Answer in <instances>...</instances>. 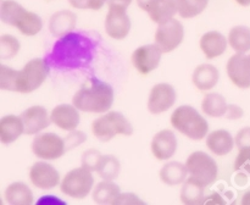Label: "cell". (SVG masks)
<instances>
[{
	"label": "cell",
	"instance_id": "1",
	"mask_svg": "<svg viewBox=\"0 0 250 205\" xmlns=\"http://www.w3.org/2000/svg\"><path fill=\"white\" fill-rule=\"evenodd\" d=\"M95 46V41L88 36L71 32L54 44L46 62L50 67L62 71L87 67L93 61Z\"/></svg>",
	"mask_w": 250,
	"mask_h": 205
},
{
	"label": "cell",
	"instance_id": "2",
	"mask_svg": "<svg viewBox=\"0 0 250 205\" xmlns=\"http://www.w3.org/2000/svg\"><path fill=\"white\" fill-rule=\"evenodd\" d=\"M114 102V89L106 82L92 77L89 83L82 85L72 98V104L80 111L104 114Z\"/></svg>",
	"mask_w": 250,
	"mask_h": 205
},
{
	"label": "cell",
	"instance_id": "3",
	"mask_svg": "<svg viewBox=\"0 0 250 205\" xmlns=\"http://www.w3.org/2000/svg\"><path fill=\"white\" fill-rule=\"evenodd\" d=\"M0 19L15 27L23 36L33 37L43 28V20L36 12L28 11L15 0H4L0 5Z\"/></svg>",
	"mask_w": 250,
	"mask_h": 205
},
{
	"label": "cell",
	"instance_id": "4",
	"mask_svg": "<svg viewBox=\"0 0 250 205\" xmlns=\"http://www.w3.org/2000/svg\"><path fill=\"white\" fill-rule=\"evenodd\" d=\"M171 124L192 141H202L209 133V123L190 105H181L171 115Z\"/></svg>",
	"mask_w": 250,
	"mask_h": 205
},
{
	"label": "cell",
	"instance_id": "5",
	"mask_svg": "<svg viewBox=\"0 0 250 205\" xmlns=\"http://www.w3.org/2000/svg\"><path fill=\"white\" fill-rule=\"evenodd\" d=\"M92 132L100 142H109L117 134L132 136L133 126L119 111H107L92 122Z\"/></svg>",
	"mask_w": 250,
	"mask_h": 205
},
{
	"label": "cell",
	"instance_id": "6",
	"mask_svg": "<svg viewBox=\"0 0 250 205\" xmlns=\"http://www.w3.org/2000/svg\"><path fill=\"white\" fill-rule=\"evenodd\" d=\"M49 63L44 59H32L24 65L21 71L17 72L16 92L32 93L38 89L49 75Z\"/></svg>",
	"mask_w": 250,
	"mask_h": 205
},
{
	"label": "cell",
	"instance_id": "7",
	"mask_svg": "<svg viewBox=\"0 0 250 205\" xmlns=\"http://www.w3.org/2000/svg\"><path fill=\"white\" fill-rule=\"evenodd\" d=\"M94 187V177L88 168L76 167L68 171L61 180L60 190L73 199H84Z\"/></svg>",
	"mask_w": 250,
	"mask_h": 205
},
{
	"label": "cell",
	"instance_id": "8",
	"mask_svg": "<svg viewBox=\"0 0 250 205\" xmlns=\"http://www.w3.org/2000/svg\"><path fill=\"white\" fill-rule=\"evenodd\" d=\"M188 173L204 185H209L216 181L219 175L217 164L209 154L205 151H194L188 156L186 161Z\"/></svg>",
	"mask_w": 250,
	"mask_h": 205
},
{
	"label": "cell",
	"instance_id": "9",
	"mask_svg": "<svg viewBox=\"0 0 250 205\" xmlns=\"http://www.w3.org/2000/svg\"><path fill=\"white\" fill-rule=\"evenodd\" d=\"M32 151L42 160H56L67 151L65 139L53 132L36 134L32 142Z\"/></svg>",
	"mask_w": 250,
	"mask_h": 205
},
{
	"label": "cell",
	"instance_id": "10",
	"mask_svg": "<svg viewBox=\"0 0 250 205\" xmlns=\"http://www.w3.org/2000/svg\"><path fill=\"white\" fill-rule=\"evenodd\" d=\"M185 38L183 24L175 17L163 22L155 32V43L160 46L163 53H171L175 50Z\"/></svg>",
	"mask_w": 250,
	"mask_h": 205
},
{
	"label": "cell",
	"instance_id": "11",
	"mask_svg": "<svg viewBox=\"0 0 250 205\" xmlns=\"http://www.w3.org/2000/svg\"><path fill=\"white\" fill-rule=\"evenodd\" d=\"M131 31V19L126 7L109 5V11L105 17V32L107 36L116 41H122Z\"/></svg>",
	"mask_w": 250,
	"mask_h": 205
},
{
	"label": "cell",
	"instance_id": "12",
	"mask_svg": "<svg viewBox=\"0 0 250 205\" xmlns=\"http://www.w3.org/2000/svg\"><path fill=\"white\" fill-rule=\"evenodd\" d=\"M163 50L156 43L146 44L137 48L131 56L134 68L142 75H149L159 66Z\"/></svg>",
	"mask_w": 250,
	"mask_h": 205
},
{
	"label": "cell",
	"instance_id": "13",
	"mask_svg": "<svg viewBox=\"0 0 250 205\" xmlns=\"http://www.w3.org/2000/svg\"><path fill=\"white\" fill-rule=\"evenodd\" d=\"M176 94L175 88L168 83H158L150 90L148 99V110L150 114L159 115L166 112L175 105Z\"/></svg>",
	"mask_w": 250,
	"mask_h": 205
},
{
	"label": "cell",
	"instance_id": "14",
	"mask_svg": "<svg viewBox=\"0 0 250 205\" xmlns=\"http://www.w3.org/2000/svg\"><path fill=\"white\" fill-rule=\"evenodd\" d=\"M227 76L236 87L250 88V58L244 53H236L227 61Z\"/></svg>",
	"mask_w": 250,
	"mask_h": 205
},
{
	"label": "cell",
	"instance_id": "15",
	"mask_svg": "<svg viewBox=\"0 0 250 205\" xmlns=\"http://www.w3.org/2000/svg\"><path fill=\"white\" fill-rule=\"evenodd\" d=\"M29 180L39 189H51L61 183L59 171L45 161H38L29 168Z\"/></svg>",
	"mask_w": 250,
	"mask_h": 205
},
{
	"label": "cell",
	"instance_id": "16",
	"mask_svg": "<svg viewBox=\"0 0 250 205\" xmlns=\"http://www.w3.org/2000/svg\"><path fill=\"white\" fill-rule=\"evenodd\" d=\"M154 158L160 161L168 160L177 151V138L171 129H163L153 137L150 144Z\"/></svg>",
	"mask_w": 250,
	"mask_h": 205
},
{
	"label": "cell",
	"instance_id": "17",
	"mask_svg": "<svg viewBox=\"0 0 250 205\" xmlns=\"http://www.w3.org/2000/svg\"><path fill=\"white\" fill-rule=\"evenodd\" d=\"M21 117L24 124V134L28 136L38 134L51 123L48 111L41 105H34L26 109L21 114Z\"/></svg>",
	"mask_w": 250,
	"mask_h": 205
},
{
	"label": "cell",
	"instance_id": "18",
	"mask_svg": "<svg viewBox=\"0 0 250 205\" xmlns=\"http://www.w3.org/2000/svg\"><path fill=\"white\" fill-rule=\"evenodd\" d=\"M80 110L75 105L60 104L56 105L50 112V120L56 127L63 131H75L81 121Z\"/></svg>",
	"mask_w": 250,
	"mask_h": 205
},
{
	"label": "cell",
	"instance_id": "19",
	"mask_svg": "<svg viewBox=\"0 0 250 205\" xmlns=\"http://www.w3.org/2000/svg\"><path fill=\"white\" fill-rule=\"evenodd\" d=\"M77 16L70 10H61L51 15L49 20V31L56 38L66 36L75 29Z\"/></svg>",
	"mask_w": 250,
	"mask_h": 205
},
{
	"label": "cell",
	"instance_id": "20",
	"mask_svg": "<svg viewBox=\"0 0 250 205\" xmlns=\"http://www.w3.org/2000/svg\"><path fill=\"white\" fill-rule=\"evenodd\" d=\"M229 39L217 31H210L203 34L199 45L208 59H215L221 56L226 51Z\"/></svg>",
	"mask_w": 250,
	"mask_h": 205
},
{
	"label": "cell",
	"instance_id": "21",
	"mask_svg": "<svg viewBox=\"0 0 250 205\" xmlns=\"http://www.w3.org/2000/svg\"><path fill=\"white\" fill-rule=\"evenodd\" d=\"M220 80V72L216 66L210 63H202L193 71L192 82L202 92L216 87Z\"/></svg>",
	"mask_w": 250,
	"mask_h": 205
},
{
	"label": "cell",
	"instance_id": "22",
	"mask_svg": "<svg viewBox=\"0 0 250 205\" xmlns=\"http://www.w3.org/2000/svg\"><path fill=\"white\" fill-rule=\"evenodd\" d=\"M234 144L236 141L226 129H216L207 136V146L212 154L217 156H225L231 153Z\"/></svg>",
	"mask_w": 250,
	"mask_h": 205
},
{
	"label": "cell",
	"instance_id": "23",
	"mask_svg": "<svg viewBox=\"0 0 250 205\" xmlns=\"http://www.w3.org/2000/svg\"><path fill=\"white\" fill-rule=\"evenodd\" d=\"M24 133V124L21 116L6 115L0 120V141L2 144L14 143Z\"/></svg>",
	"mask_w": 250,
	"mask_h": 205
},
{
	"label": "cell",
	"instance_id": "24",
	"mask_svg": "<svg viewBox=\"0 0 250 205\" xmlns=\"http://www.w3.org/2000/svg\"><path fill=\"white\" fill-rule=\"evenodd\" d=\"M146 12L151 21L160 24L173 19L176 14H178L177 0H151Z\"/></svg>",
	"mask_w": 250,
	"mask_h": 205
},
{
	"label": "cell",
	"instance_id": "25",
	"mask_svg": "<svg viewBox=\"0 0 250 205\" xmlns=\"http://www.w3.org/2000/svg\"><path fill=\"white\" fill-rule=\"evenodd\" d=\"M188 175L189 173H188L187 166L178 161H170V163L165 164L159 173L163 183L170 185V187L183 184L188 178Z\"/></svg>",
	"mask_w": 250,
	"mask_h": 205
},
{
	"label": "cell",
	"instance_id": "26",
	"mask_svg": "<svg viewBox=\"0 0 250 205\" xmlns=\"http://www.w3.org/2000/svg\"><path fill=\"white\" fill-rule=\"evenodd\" d=\"M205 187L193 177H188L181 189V202L187 205H199L205 203Z\"/></svg>",
	"mask_w": 250,
	"mask_h": 205
},
{
	"label": "cell",
	"instance_id": "27",
	"mask_svg": "<svg viewBox=\"0 0 250 205\" xmlns=\"http://www.w3.org/2000/svg\"><path fill=\"white\" fill-rule=\"evenodd\" d=\"M5 200L11 205H31L34 203L33 192L23 182H14L5 189Z\"/></svg>",
	"mask_w": 250,
	"mask_h": 205
},
{
	"label": "cell",
	"instance_id": "28",
	"mask_svg": "<svg viewBox=\"0 0 250 205\" xmlns=\"http://www.w3.org/2000/svg\"><path fill=\"white\" fill-rule=\"evenodd\" d=\"M227 104L225 97L219 93H209L203 98L202 110L210 117H224L227 112Z\"/></svg>",
	"mask_w": 250,
	"mask_h": 205
},
{
	"label": "cell",
	"instance_id": "29",
	"mask_svg": "<svg viewBox=\"0 0 250 205\" xmlns=\"http://www.w3.org/2000/svg\"><path fill=\"white\" fill-rule=\"evenodd\" d=\"M121 193L119 184L112 181L103 180L93 189V200L97 204H112L115 198Z\"/></svg>",
	"mask_w": 250,
	"mask_h": 205
},
{
	"label": "cell",
	"instance_id": "30",
	"mask_svg": "<svg viewBox=\"0 0 250 205\" xmlns=\"http://www.w3.org/2000/svg\"><path fill=\"white\" fill-rule=\"evenodd\" d=\"M229 44L236 53H248L250 50V28L248 26H236L229 31Z\"/></svg>",
	"mask_w": 250,
	"mask_h": 205
},
{
	"label": "cell",
	"instance_id": "31",
	"mask_svg": "<svg viewBox=\"0 0 250 205\" xmlns=\"http://www.w3.org/2000/svg\"><path fill=\"white\" fill-rule=\"evenodd\" d=\"M120 171H121V164H120V160L116 156L111 155V154L103 155L97 170L98 175L103 180L114 181L115 178L119 177Z\"/></svg>",
	"mask_w": 250,
	"mask_h": 205
},
{
	"label": "cell",
	"instance_id": "32",
	"mask_svg": "<svg viewBox=\"0 0 250 205\" xmlns=\"http://www.w3.org/2000/svg\"><path fill=\"white\" fill-rule=\"evenodd\" d=\"M209 5V0H177L178 15L182 19L199 16Z\"/></svg>",
	"mask_w": 250,
	"mask_h": 205
},
{
	"label": "cell",
	"instance_id": "33",
	"mask_svg": "<svg viewBox=\"0 0 250 205\" xmlns=\"http://www.w3.org/2000/svg\"><path fill=\"white\" fill-rule=\"evenodd\" d=\"M21 49L19 39L11 34H2L0 37V59L6 60V59H12L19 54Z\"/></svg>",
	"mask_w": 250,
	"mask_h": 205
},
{
	"label": "cell",
	"instance_id": "34",
	"mask_svg": "<svg viewBox=\"0 0 250 205\" xmlns=\"http://www.w3.org/2000/svg\"><path fill=\"white\" fill-rule=\"evenodd\" d=\"M19 71L6 65H0V88L2 90L16 92V78Z\"/></svg>",
	"mask_w": 250,
	"mask_h": 205
},
{
	"label": "cell",
	"instance_id": "35",
	"mask_svg": "<svg viewBox=\"0 0 250 205\" xmlns=\"http://www.w3.org/2000/svg\"><path fill=\"white\" fill-rule=\"evenodd\" d=\"M103 158V154L100 153L98 149L90 148L88 150H85L84 153L82 154V159H81V164H82L83 167L88 168L92 172H97L98 166H99L100 160Z\"/></svg>",
	"mask_w": 250,
	"mask_h": 205
},
{
	"label": "cell",
	"instance_id": "36",
	"mask_svg": "<svg viewBox=\"0 0 250 205\" xmlns=\"http://www.w3.org/2000/svg\"><path fill=\"white\" fill-rule=\"evenodd\" d=\"M234 170H242L250 175V148L239 149V153L234 161Z\"/></svg>",
	"mask_w": 250,
	"mask_h": 205
},
{
	"label": "cell",
	"instance_id": "37",
	"mask_svg": "<svg viewBox=\"0 0 250 205\" xmlns=\"http://www.w3.org/2000/svg\"><path fill=\"white\" fill-rule=\"evenodd\" d=\"M65 143H66V149L68 150H72L76 146L81 145L82 143H84L87 141V136H85L84 132L82 131H71L67 136L65 137Z\"/></svg>",
	"mask_w": 250,
	"mask_h": 205
},
{
	"label": "cell",
	"instance_id": "38",
	"mask_svg": "<svg viewBox=\"0 0 250 205\" xmlns=\"http://www.w3.org/2000/svg\"><path fill=\"white\" fill-rule=\"evenodd\" d=\"M114 205H124V204H129V205H137V204H144L143 200L138 197L134 193H120L115 200L112 202Z\"/></svg>",
	"mask_w": 250,
	"mask_h": 205
},
{
	"label": "cell",
	"instance_id": "39",
	"mask_svg": "<svg viewBox=\"0 0 250 205\" xmlns=\"http://www.w3.org/2000/svg\"><path fill=\"white\" fill-rule=\"evenodd\" d=\"M234 141H236V145L238 149L250 148V127H244V128L239 129Z\"/></svg>",
	"mask_w": 250,
	"mask_h": 205
},
{
	"label": "cell",
	"instance_id": "40",
	"mask_svg": "<svg viewBox=\"0 0 250 205\" xmlns=\"http://www.w3.org/2000/svg\"><path fill=\"white\" fill-rule=\"evenodd\" d=\"M243 115H244V111L239 105L229 104V106H227V112L225 116H226L229 120H239L243 117Z\"/></svg>",
	"mask_w": 250,
	"mask_h": 205
},
{
	"label": "cell",
	"instance_id": "41",
	"mask_svg": "<svg viewBox=\"0 0 250 205\" xmlns=\"http://www.w3.org/2000/svg\"><path fill=\"white\" fill-rule=\"evenodd\" d=\"M106 2H109V0H88V9L98 11V10L103 9Z\"/></svg>",
	"mask_w": 250,
	"mask_h": 205
},
{
	"label": "cell",
	"instance_id": "42",
	"mask_svg": "<svg viewBox=\"0 0 250 205\" xmlns=\"http://www.w3.org/2000/svg\"><path fill=\"white\" fill-rule=\"evenodd\" d=\"M225 200L222 199L221 195L219 193H214L210 197H208V199H205L204 204H225Z\"/></svg>",
	"mask_w": 250,
	"mask_h": 205
},
{
	"label": "cell",
	"instance_id": "43",
	"mask_svg": "<svg viewBox=\"0 0 250 205\" xmlns=\"http://www.w3.org/2000/svg\"><path fill=\"white\" fill-rule=\"evenodd\" d=\"M70 5L75 9L85 10L88 9V0H67Z\"/></svg>",
	"mask_w": 250,
	"mask_h": 205
},
{
	"label": "cell",
	"instance_id": "44",
	"mask_svg": "<svg viewBox=\"0 0 250 205\" xmlns=\"http://www.w3.org/2000/svg\"><path fill=\"white\" fill-rule=\"evenodd\" d=\"M132 0H109V5H117V6L128 7L131 5Z\"/></svg>",
	"mask_w": 250,
	"mask_h": 205
},
{
	"label": "cell",
	"instance_id": "45",
	"mask_svg": "<svg viewBox=\"0 0 250 205\" xmlns=\"http://www.w3.org/2000/svg\"><path fill=\"white\" fill-rule=\"evenodd\" d=\"M151 0H137V5H138L139 9H142L143 11H146L149 4H150Z\"/></svg>",
	"mask_w": 250,
	"mask_h": 205
},
{
	"label": "cell",
	"instance_id": "46",
	"mask_svg": "<svg viewBox=\"0 0 250 205\" xmlns=\"http://www.w3.org/2000/svg\"><path fill=\"white\" fill-rule=\"evenodd\" d=\"M242 204L250 205V190H248V192L242 197Z\"/></svg>",
	"mask_w": 250,
	"mask_h": 205
},
{
	"label": "cell",
	"instance_id": "47",
	"mask_svg": "<svg viewBox=\"0 0 250 205\" xmlns=\"http://www.w3.org/2000/svg\"><path fill=\"white\" fill-rule=\"evenodd\" d=\"M234 1H236L237 4L241 5V6H243V7L250 6V0H234Z\"/></svg>",
	"mask_w": 250,
	"mask_h": 205
},
{
	"label": "cell",
	"instance_id": "48",
	"mask_svg": "<svg viewBox=\"0 0 250 205\" xmlns=\"http://www.w3.org/2000/svg\"><path fill=\"white\" fill-rule=\"evenodd\" d=\"M249 58H250V54H249Z\"/></svg>",
	"mask_w": 250,
	"mask_h": 205
}]
</instances>
